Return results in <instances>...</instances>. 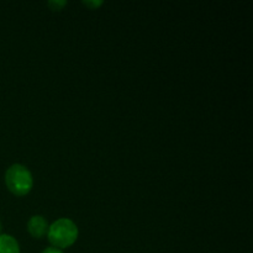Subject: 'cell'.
Returning a JSON list of instances; mask_svg holds the SVG:
<instances>
[{
    "label": "cell",
    "instance_id": "obj_1",
    "mask_svg": "<svg viewBox=\"0 0 253 253\" xmlns=\"http://www.w3.org/2000/svg\"><path fill=\"white\" fill-rule=\"evenodd\" d=\"M47 237L56 249H67L78 239V227L72 220L58 219L48 227Z\"/></svg>",
    "mask_w": 253,
    "mask_h": 253
},
{
    "label": "cell",
    "instance_id": "obj_2",
    "mask_svg": "<svg viewBox=\"0 0 253 253\" xmlns=\"http://www.w3.org/2000/svg\"><path fill=\"white\" fill-rule=\"evenodd\" d=\"M5 183H6L7 189L12 194L17 197H24L29 194L31 190L34 179H32L31 172L25 166L15 163L7 168L5 173Z\"/></svg>",
    "mask_w": 253,
    "mask_h": 253
},
{
    "label": "cell",
    "instance_id": "obj_3",
    "mask_svg": "<svg viewBox=\"0 0 253 253\" xmlns=\"http://www.w3.org/2000/svg\"><path fill=\"white\" fill-rule=\"evenodd\" d=\"M48 227L46 219L41 215H35L27 222V230L35 239H42L46 236L48 232Z\"/></svg>",
    "mask_w": 253,
    "mask_h": 253
},
{
    "label": "cell",
    "instance_id": "obj_4",
    "mask_svg": "<svg viewBox=\"0 0 253 253\" xmlns=\"http://www.w3.org/2000/svg\"><path fill=\"white\" fill-rule=\"evenodd\" d=\"M0 253H20L16 239L11 235H0Z\"/></svg>",
    "mask_w": 253,
    "mask_h": 253
},
{
    "label": "cell",
    "instance_id": "obj_5",
    "mask_svg": "<svg viewBox=\"0 0 253 253\" xmlns=\"http://www.w3.org/2000/svg\"><path fill=\"white\" fill-rule=\"evenodd\" d=\"M67 4V1H54V0H51V1H48V5L52 7V10H59L62 6H64V5Z\"/></svg>",
    "mask_w": 253,
    "mask_h": 253
},
{
    "label": "cell",
    "instance_id": "obj_6",
    "mask_svg": "<svg viewBox=\"0 0 253 253\" xmlns=\"http://www.w3.org/2000/svg\"><path fill=\"white\" fill-rule=\"evenodd\" d=\"M83 4L90 7H98L99 5L103 4V1H100V0H98V1H83Z\"/></svg>",
    "mask_w": 253,
    "mask_h": 253
},
{
    "label": "cell",
    "instance_id": "obj_7",
    "mask_svg": "<svg viewBox=\"0 0 253 253\" xmlns=\"http://www.w3.org/2000/svg\"><path fill=\"white\" fill-rule=\"evenodd\" d=\"M42 253H63V252H62L61 250L56 249V247H48V249L43 250Z\"/></svg>",
    "mask_w": 253,
    "mask_h": 253
},
{
    "label": "cell",
    "instance_id": "obj_8",
    "mask_svg": "<svg viewBox=\"0 0 253 253\" xmlns=\"http://www.w3.org/2000/svg\"><path fill=\"white\" fill-rule=\"evenodd\" d=\"M0 230H1V222H0Z\"/></svg>",
    "mask_w": 253,
    "mask_h": 253
}]
</instances>
